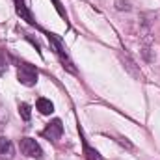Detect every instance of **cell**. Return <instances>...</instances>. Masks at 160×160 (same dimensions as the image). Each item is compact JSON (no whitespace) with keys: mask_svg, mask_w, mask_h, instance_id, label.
Masks as SVG:
<instances>
[{"mask_svg":"<svg viewBox=\"0 0 160 160\" xmlns=\"http://www.w3.org/2000/svg\"><path fill=\"white\" fill-rule=\"evenodd\" d=\"M17 78H19V82H21L22 86L32 88V86L38 84L39 71H38V67H34V65H30V63H21L19 69H17Z\"/></svg>","mask_w":160,"mask_h":160,"instance_id":"6da1fadb","label":"cell"},{"mask_svg":"<svg viewBox=\"0 0 160 160\" xmlns=\"http://www.w3.org/2000/svg\"><path fill=\"white\" fill-rule=\"evenodd\" d=\"M19 147H21V153L24 157H30V158H41L43 157V149L34 138H22L19 142Z\"/></svg>","mask_w":160,"mask_h":160,"instance_id":"7a4b0ae2","label":"cell"},{"mask_svg":"<svg viewBox=\"0 0 160 160\" xmlns=\"http://www.w3.org/2000/svg\"><path fill=\"white\" fill-rule=\"evenodd\" d=\"M62 134H63V125H62L60 119H52L48 125H47V128L43 130V136H45L47 140H50V142L60 140Z\"/></svg>","mask_w":160,"mask_h":160,"instance_id":"3957f363","label":"cell"},{"mask_svg":"<svg viewBox=\"0 0 160 160\" xmlns=\"http://www.w3.org/2000/svg\"><path fill=\"white\" fill-rule=\"evenodd\" d=\"M0 158L2 160H13L15 158V147L11 143V140L0 136Z\"/></svg>","mask_w":160,"mask_h":160,"instance_id":"277c9868","label":"cell"},{"mask_svg":"<svg viewBox=\"0 0 160 160\" xmlns=\"http://www.w3.org/2000/svg\"><path fill=\"white\" fill-rule=\"evenodd\" d=\"M36 106H38V110H39L41 114H45V116H48V114H52V112H54V104H52L48 99H45V97L38 99Z\"/></svg>","mask_w":160,"mask_h":160,"instance_id":"5b68a950","label":"cell"},{"mask_svg":"<svg viewBox=\"0 0 160 160\" xmlns=\"http://www.w3.org/2000/svg\"><path fill=\"white\" fill-rule=\"evenodd\" d=\"M84 155H86V160H102V157L99 155V151L89 147L86 140H84Z\"/></svg>","mask_w":160,"mask_h":160,"instance_id":"8992f818","label":"cell"},{"mask_svg":"<svg viewBox=\"0 0 160 160\" xmlns=\"http://www.w3.org/2000/svg\"><path fill=\"white\" fill-rule=\"evenodd\" d=\"M123 62H125V65H127V69H128V71H130V73H132V75H134L136 78H138V80L142 78V73H140V71L136 69V63H134V62H132V60H130V58H128L127 54L123 56Z\"/></svg>","mask_w":160,"mask_h":160,"instance_id":"52a82bcc","label":"cell"},{"mask_svg":"<svg viewBox=\"0 0 160 160\" xmlns=\"http://www.w3.org/2000/svg\"><path fill=\"white\" fill-rule=\"evenodd\" d=\"M19 114H21V118L24 121H28L30 119V106H28L26 102H21V104H19Z\"/></svg>","mask_w":160,"mask_h":160,"instance_id":"ba28073f","label":"cell"},{"mask_svg":"<svg viewBox=\"0 0 160 160\" xmlns=\"http://www.w3.org/2000/svg\"><path fill=\"white\" fill-rule=\"evenodd\" d=\"M6 69H8V62H6V56H4V52L0 50V75H2Z\"/></svg>","mask_w":160,"mask_h":160,"instance_id":"9c48e42d","label":"cell"},{"mask_svg":"<svg viewBox=\"0 0 160 160\" xmlns=\"http://www.w3.org/2000/svg\"><path fill=\"white\" fill-rule=\"evenodd\" d=\"M52 2H54V8L58 9V13H60V15H62L63 19H67V13L63 11V8H62V4H60V0H52Z\"/></svg>","mask_w":160,"mask_h":160,"instance_id":"30bf717a","label":"cell"}]
</instances>
